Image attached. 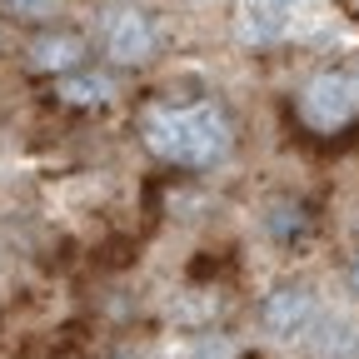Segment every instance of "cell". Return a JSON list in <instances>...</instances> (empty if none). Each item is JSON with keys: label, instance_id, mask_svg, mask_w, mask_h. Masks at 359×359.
Wrapping results in <instances>:
<instances>
[{"label": "cell", "instance_id": "6", "mask_svg": "<svg viewBox=\"0 0 359 359\" xmlns=\"http://www.w3.org/2000/svg\"><path fill=\"white\" fill-rule=\"evenodd\" d=\"M55 100L70 105V110H105L120 100V80L110 70H95V65H85L75 75H60L55 80Z\"/></svg>", "mask_w": 359, "mask_h": 359}, {"label": "cell", "instance_id": "10", "mask_svg": "<svg viewBox=\"0 0 359 359\" xmlns=\"http://www.w3.org/2000/svg\"><path fill=\"white\" fill-rule=\"evenodd\" d=\"M344 290L359 299V245L349 250V259H344Z\"/></svg>", "mask_w": 359, "mask_h": 359}, {"label": "cell", "instance_id": "8", "mask_svg": "<svg viewBox=\"0 0 359 359\" xmlns=\"http://www.w3.org/2000/svg\"><path fill=\"white\" fill-rule=\"evenodd\" d=\"M264 230L275 235V240H299L304 230H309V215H304V205H294V200H275L264 210Z\"/></svg>", "mask_w": 359, "mask_h": 359}, {"label": "cell", "instance_id": "4", "mask_svg": "<svg viewBox=\"0 0 359 359\" xmlns=\"http://www.w3.org/2000/svg\"><path fill=\"white\" fill-rule=\"evenodd\" d=\"M320 320H325V299L309 285H280V290H269L264 304H259L264 334L280 339V344H304Z\"/></svg>", "mask_w": 359, "mask_h": 359}, {"label": "cell", "instance_id": "7", "mask_svg": "<svg viewBox=\"0 0 359 359\" xmlns=\"http://www.w3.org/2000/svg\"><path fill=\"white\" fill-rule=\"evenodd\" d=\"M294 6L299 0H250L245 6V20H240V35L250 45H269V40H280L294 20Z\"/></svg>", "mask_w": 359, "mask_h": 359}, {"label": "cell", "instance_id": "1", "mask_svg": "<svg viewBox=\"0 0 359 359\" xmlns=\"http://www.w3.org/2000/svg\"><path fill=\"white\" fill-rule=\"evenodd\" d=\"M140 140L150 155L180 170H210L230 155L235 145V125L215 100H155L140 110Z\"/></svg>", "mask_w": 359, "mask_h": 359}, {"label": "cell", "instance_id": "5", "mask_svg": "<svg viewBox=\"0 0 359 359\" xmlns=\"http://www.w3.org/2000/svg\"><path fill=\"white\" fill-rule=\"evenodd\" d=\"M25 60H30V70L60 80V75H75L90 65V40L80 30H65V25H45L40 35H30Z\"/></svg>", "mask_w": 359, "mask_h": 359}, {"label": "cell", "instance_id": "3", "mask_svg": "<svg viewBox=\"0 0 359 359\" xmlns=\"http://www.w3.org/2000/svg\"><path fill=\"white\" fill-rule=\"evenodd\" d=\"M95 45H100V55H105L110 65L135 70V65L155 60V50H160V25H155V15H150V11L130 6V0H115V6H105V11H100Z\"/></svg>", "mask_w": 359, "mask_h": 359}, {"label": "cell", "instance_id": "2", "mask_svg": "<svg viewBox=\"0 0 359 359\" xmlns=\"http://www.w3.org/2000/svg\"><path fill=\"white\" fill-rule=\"evenodd\" d=\"M294 115L309 135H320V140L349 135L359 125V70H349V65L314 70L294 95Z\"/></svg>", "mask_w": 359, "mask_h": 359}, {"label": "cell", "instance_id": "9", "mask_svg": "<svg viewBox=\"0 0 359 359\" xmlns=\"http://www.w3.org/2000/svg\"><path fill=\"white\" fill-rule=\"evenodd\" d=\"M0 11L20 25H50V20H60L65 0H0Z\"/></svg>", "mask_w": 359, "mask_h": 359}]
</instances>
